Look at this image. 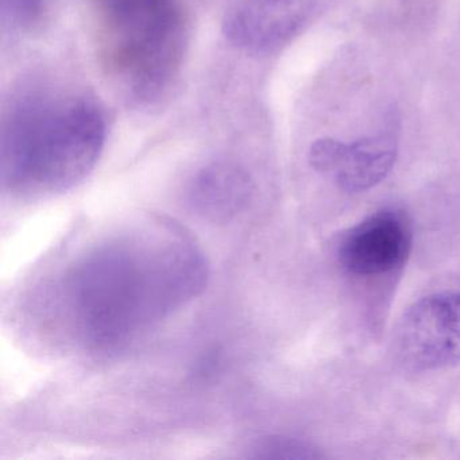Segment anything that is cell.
I'll use <instances>...</instances> for the list:
<instances>
[{"instance_id": "1", "label": "cell", "mask_w": 460, "mask_h": 460, "mask_svg": "<svg viewBox=\"0 0 460 460\" xmlns=\"http://www.w3.org/2000/svg\"><path fill=\"white\" fill-rule=\"evenodd\" d=\"M207 281L208 265L193 236L173 220L152 217L75 255L44 309L75 344L111 354L185 308Z\"/></svg>"}, {"instance_id": "6", "label": "cell", "mask_w": 460, "mask_h": 460, "mask_svg": "<svg viewBox=\"0 0 460 460\" xmlns=\"http://www.w3.org/2000/svg\"><path fill=\"white\" fill-rule=\"evenodd\" d=\"M411 247V228L405 215L384 209L355 226L341 239L339 260L358 277H378L400 269Z\"/></svg>"}, {"instance_id": "5", "label": "cell", "mask_w": 460, "mask_h": 460, "mask_svg": "<svg viewBox=\"0 0 460 460\" xmlns=\"http://www.w3.org/2000/svg\"><path fill=\"white\" fill-rule=\"evenodd\" d=\"M306 15V0H228L223 33L243 52L268 55L300 31Z\"/></svg>"}, {"instance_id": "9", "label": "cell", "mask_w": 460, "mask_h": 460, "mask_svg": "<svg viewBox=\"0 0 460 460\" xmlns=\"http://www.w3.org/2000/svg\"><path fill=\"white\" fill-rule=\"evenodd\" d=\"M249 456L261 459H314L320 457L312 444L287 436H266L250 447Z\"/></svg>"}, {"instance_id": "7", "label": "cell", "mask_w": 460, "mask_h": 460, "mask_svg": "<svg viewBox=\"0 0 460 460\" xmlns=\"http://www.w3.org/2000/svg\"><path fill=\"white\" fill-rule=\"evenodd\" d=\"M397 139L393 134L363 137L351 144L333 138L317 139L309 163L320 173L332 174L341 190L363 192L382 181L394 166Z\"/></svg>"}, {"instance_id": "8", "label": "cell", "mask_w": 460, "mask_h": 460, "mask_svg": "<svg viewBox=\"0 0 460 460\" xmlns=\"http://www.w3.org/2000/svg\"><path fill=\"white\" fill-rule=\"evenodd\" d=\"M254 193V182L235 164H209L201 169L190 188V201L195 211L214 223H227L243 211Z\"/></svg>"}, {"instance_id": "2", "label": "cell", "mask_w": 460, "mask_h": 460, "mask_svg": "<svg viewBox=\"0 0 460 460\" xmlns=\"http://www.w3.org/2000/svg\"><path fill=\"white\" fill-rule=\"evenodd\" d=\"M106 139V115L93 96L53 90L22 93L2 120V190L22 200L74 190L95 169Z\"/></svg>"}, {"instance_id": "4", "label": "cell", "mask_w": 460, "mask_h": 460, "mask_svg": "<svg viewBox=\"0 0 460 460\" xmlns=\"http://www.w3.org/2000/svg\"><path fill=\"white\" fill-rule=\"evenodd\" d=\"M394 344L411 370L460 363V293H435L414 303L395 330Z\"/></svg>"}, {"instance_id": "3", "label": "cell", "mask_w": 460, "mask_h": 460, "mask_svg": "<svg viewBox=\"0 0 460 460\" xmlns=\"http://www.w3.org/2000/svg\"><path fill=\"white\" fill-rule=\"evenodd\" d=\"M99 52L120 93L139 109L168 101L188 48L181 0H91Z\"/></svg>"}, {"instance_id": "10", "label": "cell", "mask_w": 460, "mask_h": 460, "mask_svg": "<svg viewBox=\"0 0 460 460\" xmlns=\"http://www.w3.org/2000/svg\"><path fill=\"white\" fill-rule=\"evenodd\" d=\"M0 4L4 22L17 31H33L48 12V0H0Z\"/></svg>"}]
</instances>
